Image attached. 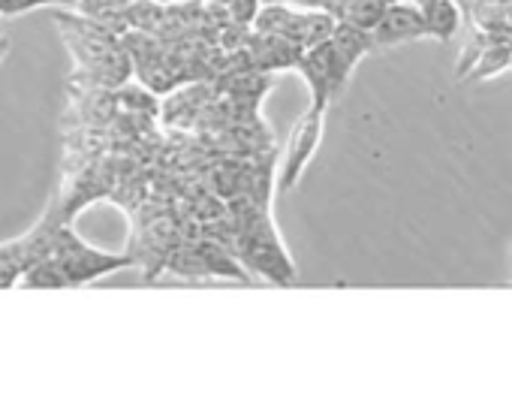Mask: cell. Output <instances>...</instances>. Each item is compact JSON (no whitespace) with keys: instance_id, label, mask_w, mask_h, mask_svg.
Returning a JSON list of instances; mask_svg holds the SVG:
<instances>
[{"instance_id":"9a60e30c","label":"cell","mask_w":512,"mask_h":410,"mask_svg":"<svg viewBox=\"0 0 512 410\" xmlns=\"http://www.w3.org/2000/svg\"><path fill=\"white\" fill-rule=\"evenodd\" d=\"M266 4H287V0H260V7H266Z\"/></svg>"},{"instance_id":"8fae6325","label":"cell","mask_w":512,"mask_h":410,"mask_svg":"<svg viewBox=\"0 0 512 410\" xmlns=\"http://www.w3.org/2000/svg\"><path fill=\"white\" fill-rule=\"evenodd\" d=\"M46 4H76V0H0V16H19Z\"/></svg>"},{"instance_id":"ba28073f","label":"cell","mask_w":512,"mask_h":410,"mask_svg":"<svg viewBox=\"0 0 512 410\" xmlns=\"http://www.w3.org/2000/svg\"><path fill=\"white\" fill-rule=\"evenodd\" d=\"M124 19H127L130 31L148 34L163 25L166 10H163V4H157V0H130V4H124Z\"/></svg>"},{"instance_id":"d6986e66","label":"cell","mask_w":512,"mask_h":410,"mask_svg":"<svg viewBox=\"0 0 512 410\" xmlns=\"http://www.w3.org/2000/svg\"><path fill=\"white\" fill-rule=\"evenodd\" d=\"M112 4H130V0H112Z\"/></svg>"},{"instance_id":"2e32d148","label":"cell","mask_w":512,"mask_h":410,"mask_svg":"<svg viewBox=\"0 0 512 410\" xmlns=\"http://www.w3.org/2000/svg\"><path fill=\"white\" fill-rule=\"evenodd\" d=\"M377 4H383V7H392V4H401V0H377Z\"/></svg>"},{"instance_id":"4fadbf2b","label":"cell","mask_w":512,"mask_h":410,"mask_svg":"<svg viewBox=\"0 0 512 410\" xmlns=\"http://www.w3.org/2000/svg\"><path fill=\"white\" fill-rule=\"evenodd\" d=\"M350 7H353V0H320V10L326 16H332L335 22H344L347 13H350Z\"/></svg>"},{"instance_id":"5b68a950","label":"cell","mask_w":512,"mask_h":410,"mask_svg":"<svg viewBox=\"0 0 512 410\" xmlns=\"http://www.w3.org/2000/svg\"><path fill=\"white\" fill-rule=\"evenodd\" d=\"M422 19H425L428 37L446 43L461 28V7H458V0H431V4L422 7Z\"/></svg>"},{"instance_id":"52a82bcc","label":"cell","mask_w":512,"mask_h":410,"mask_svg":"<svg viewBox=\"0 0 512 410\" xmlns=\"http://www.w3.org/2000/svg\"><path fill=\"white\" fill-rule=\"evenodd\" d=\"M79 13L115 37L130 31L127 19H124V4H112V0H79Z\"/></svg>"},{"instance_id":"7a4b0ae2","label":"cell","mask_w":512,"mask_h":410,"mask_svg":"<svg viewBox=\"0 0 512 410\" xmlns=\"http://www.w3.org/2000/svg\"><path fill=\"white\" fill-rule=\"evenodd\" d=\"M296 70L305 76V82L311 88V97H314L311 106H317V109H329V103L344 91V85H347V79L353 73L329 40L320 43V46L305 49Z\"/></svg>"},{"instance_id":"7c38bea8","label":"cell","mask_w":512,"mask_h":410,"mask_svg":"<svg viewBox=\"0 0 512 410\" xmlns=\"http://www.w3.org/2000/svg\"><path fill=\"white\" fill-rule=\"evenodd\" d=\"M256 10H260V0H226V13L235 25H250Z\"/></svg>"},{"instance_id":"8992f818","label":"cell","mask_w":512,"mask_h":410,"mask_svg":"<svg viewBox=\"0 0 512 410\" xmlns=\"http://www.w3.org/2000/svg\"><path fill=\"white\" fill-rule=\"evenodd\" d=\"M329 43L338 49V55L347 61V67H350V70H356V67H359V61H362L365 55H371V52H374L371 31L353 28V25H347V22H335V31H332Z\"/></svg>"},{"instance_id":"6da1fadb","label":"cell","mask_w":512,"mask_h":410,"mask_svg":"<svg viewBox=\"0 0 512 410\" xmlns=\"http://www.w3.org/2000/svg\"><path fill=\"white\" fill-rule=\"evenodd\" d=\"M49 260L58 266V272L64 275L67 287L91 284L94 278H103V275H109V272L124 269V266L133 263V257L91 248L88 242H82L67 227H58L55 230V239H52V248H49Z\"/></svg>"},{"instance_id":"e0dca14e","label":"cell","mask_w":512,"mask_h":410,"mask_svg":"<svg viewBox=\"0 0 512 410\" xmlns=\"http://www.w3.org/2000/svg\"><path fill=\"white\" fill-rule=\"evenodd\" d=\"M157 4H187V0H157Z\"/></svg>"},{"instance_id":"30bf717a","label":"cell","mask_w":512,"mask_h":410,"mask_svg":"<svg viewBox=\"0 0 512 410\" xmlns=\"http://www.w3.org/2000/svg\"><path fill=\"white\" fill-rule=\"evenodd\" d=\"M383 4H377V0H353V7H350V13H347V25H353V28H362V31H371L377 22H380V16H383Z\"/></svg>"},{"instance_id":"3957f363","label":"cell","mask_w":512,"mask_h":410,"mask_svg":"<svg viewBox=\"0 0 512 410\" xmlns=\"http://www.w3.org/2000/svg\"><path fill=\"white\" fill-rule=\"evenodd\" d=\"M323 118H326V109L311 106V109L293 124V133H290V139H287V151H284V160H281V181H278L281 190H293V187L302 181V175H305L311 157H314L317 148H320V139H323Z\"/></svg>"},{"instance_id":"ac0fdd59","label":"cell","mask_w":512,"mask_h":410,"mask_svg":"<svg viewBox=\"0 0 512 410\" xmlns=\"http://www.w3.org/2000/svg\"><path fill=\"white\" fill-rule=\"evenodd\" d=\"M413 4H416V7H419V10H422V7H425V4H431V0H413Z\"/></svg>"},{"instance_id":"277c9868","label":"cell","mask_w":512,"mask_h":410,"mask_svg":"<svg viewBox=\"0 0 512 410\" xmlns=\"http://www.w3.org/2000/svg\"><path fill=\"white\" fill-rule=\"evenodd\" d=\"M422 37H428V31H425L422 10L416 4H392V7H386L380 22L371 28L374 52L395 49V46H404V43H413V40H422Z\"/></svg>"},{"instance_id":"9c48e42d","label":"cell","mask_w":512,"mask_h":410,"mask_svg":"<svg viewBox=\"0 0 512 410\" xmlns=\"http://www.w3.org/2000/svg\"><path fill=\"white\" fill-rule=\"evenodd\" d=\"M290 16H293V7L290 4H266V7L256 10V16H253L250 25H253L256 34H284Z\"/></svg>"},{"instance_id":"5bb4252c","label":"cell","mask_w":512,"mask_h":410,"mask_svg":"<svg viewBox=\"0 0 512 410\" xmlns=\"http://www.w3.org/2000/svg\"><path fill=\"white\" fill-rule=\"evenodd\" d=\"M299 10H320V0H293Z\"/></svg>"}]
</instances>
